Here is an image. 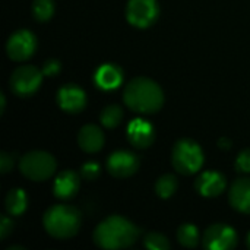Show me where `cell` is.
<instances>
[{"mask_svg":"<svg viewBox=\"0 0 250 250\" xmlns=\"http://www.w3.org/2000/svg\"><path fill=\"white\" fill-rule=\"evenodd\" d=\"M177 179L173 174H164L155 182V193L161 199L171 198L177 190Z\"/></svg>","mask_w":250,"mask_h":250,"instance_id":"cell-21","label":"cell"},{"mask_svg":"<svg viewBox=\"0 0 250 250\" xmlns=\"http://www.w3.org/2000/svg\"><path fill=\"white\" fill-rule=\"evenodd\" d=\"M12 230H13V221L7 215H3L1 221H0V239L1 240L7 239V236L12 233Z\"/></svg>","mask_w":250,"mask_h":250,"instance_id":"cell-28","label":"cell"},{"mask_svg":"<svg viewBox=\"0 0 250 250\" xmlns=\"http://www.w3.org/2000/svg\"><path fill=\"white\" fill-rule=\"evenodd\" d=\"M42 70L32 64H22L16 67L9 79L10 89L15 95L26 98L35 94L42 83Z\"/></svg>","mask_w":250,"mask_h":250,"instance_id":"cell-6","label":"cell"},{"mask_svg":"<svg viewBox=\"0 0 250 250\" xmlns=\"http://www.w3.org/2000/svg\"><path fill=\"white\" fill-rule=\"evenodd\" d=\"M160 15L157 0H129L126 6V19L130 25L145 29L151 26Z\"/></svg>","mask_w":250,"mask_h":250,"instance_id":"cell-7","label":"cell"},{"mask_svg":"<svg viewBox=\"0 0 250 250\" xmlns=\"http://www.w3.org/2000/svg\"><path fill=\"white\" fill-rule=\"evenodd\" d=\"M104 133L103 130L95 125H85L81 127L78 133V144L79 148L88 154L98 152L104 146Z\"/></svg>","mask_w":250,"mask_h":250,"instance_id":"cell-17","label":"cell"},{"mask_svg":"<svg viewBox=\"0 0 250 250\" xmlns=\"http://www.w3.org/2000/svg\"><path fill=\"white\" fill-rule=\"evenodd\" d=\"M35 48H37V38L28 29L15 31L6 42L7 57L13 62L28 60L35 53Z\"/></svg>","mask_w":250,"mask_h":250,"instance_id":"cell-8","label":"cell"},{"mask_svg":"<svg viewBox=\"0 0 250 250\" xmlns=\"http://www.w3.org/2000/svg\"><path fill=\"white\" fill-rule=\"evenodd\" d=\"M100 120H101V125L105 126L107 129L117 127L122 123V120H123V110H122V107L116 105V104L104 107L101 114H100Z\"/></svg>","mask_w":250,"mask_h":250,"instance_id":"cell-20","label":"cell"},{"mask_svg":"<svg viewBox=\"0 0 250 250\" xmlns=\"http://www.w3.org/2000/svg\"><path fill=\"white\" fill-rule=\"evenodd\" d=\"M94 82L103 91H113L122 85L123 70L114 63H104L95 70Z\"/></svg>","mask_w":250,"mask_h":250,"instance_id":"cell-15","label":"cell"},{"mask_svg":"<svg viewBox=\"0 0 250 250\" xmlns=\"http://www.w3.org/2000/svg\"><path fill=\"white\" fill-rule=\"evenodd\" d=\"M57 104L66 113H81L86 107V94L81 86L66 83L57 91Z\"/></svg>","mask_w":250,"mask_h":250,"instance_id":"cell-11","label":"cell"},{"mask_svg":"<svg viewBox=\"0 0 250 250\" xmlns=\"http://www.w3.org/2000/svg\"><path fill=\"white\" fill-rule=\"evenodd\" d=\"M123 101L135 113L152 114L161 110L164 104V92L155 81L138 76L129 81L125 86Z\"/></svg>","mask_w":250,"mask_h":250,"instance_id":"cell-2","label":"cell"},{"mask_svg":"<svg viewBox=\"0 0 250 250\" xmlns=\"http://www.w3.org/2000/svg\"><path fill=\"white\" fill-rule=\"evenodd\" d=\"M218 148H220V149H224V151H229V149L231 148V141L227 139V138H221V139L218 141Z\"/></svg>","mask_w":250,"mask_h":250,"instance_id":"cell-29","label":"cell"},{"mask_svg":"<svg viewBox=\"0 0 250 250\" xmlns=\"http://www.w3.org/2000/svg\"><path fill=\"white\" fill-rule=\"evenodd\" d=\"M54 0H34L32 1V16L38 22H47L54 15Z\"/></svg>","mask_w":250,"mask_h":250,"instance_id":"cell-22","label":"cell"},{"mask_svg":"<svg viewBox=\"0 0 250 250\" xmlns=\"http://www.w3.org/2000/svg\"><path fill=\"white\" fill-rule=\"evenodd\" d=\"M7 250H25V248H22V246H10V248H7Z\"/></svg>","mask_w":250,"mask_h":250,"instance_id":"cell-31","label":"cell"},{"mask_svg":"<svg viewBox=\"0 0 250 250\" xmlns=\"http://www.w3.org/2000/svg\"><path fill=\"white\" fill-rule=\"evenodd\" d=\"M204 248L208 250H230L237 245V233L229 224H212L209 226L202 239Z\"/></svg>","mask_w":250,"mask_h":250,"instance_id":"cell-9","label":"cell"},{"mask_svg":"<svg viewBox=\"0 0 250 250\" xmlns=\"http://www.w3.org/2000/svg\"><path fill=\"white\" fill-rule=\"evenodd\" d=\"M81 186V177L73 170H64L57 174L53 183V193L57 199L67 201L73 198Z\"/></svg>","mask_w":250,"mask_h":250,"instance_id":"cell-14","label":"cell"},{"mask_svg":"<svg viewBox=\"0 0 250 250\" xmlns=\"http://www.w3.org/2000/svg\"><path fill=\"white\" fill-rule=\"evenodd\" d=\"M4 207L9 215L19 217L22 215L28 208V196L23 189H10L4 198Z\"/></svg>","mask_w":250,"mask_h":250,"instance_id":"cell-18","label":"cell"},{"mask_svg":"<svg viewBox=\"0 0 250 250\" xmlns=\"http://www.w3.org/2000/svg\"><path fill=\"white\" fill-rule=\"evenodd\" d=\"M107 171L116 179H126L133 176L139 168V158L130 151H114L105 163Z\"/></svg>","mask_w":250,"mask_h":250,"instance_id":"cell-10","label":"cell"},{"mask_svg":"<svg viewBox=\"0 0 250 250\" xmlns=\"http://www.w3.org/2000/svg\"><path fill=\"white\" fill-rule=\"evenodd\" d=\"M195 189L204 198H217L226 190V177L218 171H204L196 179Z\"/></svg>","mask_w":250,"mask_h":250,"instance_id":"cell-13","label":"cell"},{"mask_svg":"<svg viewBox=\"0 0 250 250\" xmlns=\"http://www.w3.org/2000/svg\"><path fill=\"white\" fill-rule=\"evenodd\" d=\"M155 138L154 126L144 119H135L127 126V139L132 146L138 149H146L152 145Z\"/></svg>","mask_w":250,"mask_h":250,"instance_id":"cell-12","label":"cell"},{"mask_svg":"<svg viewBox=\"0 0 250 250\" xmlns=\"http://www.w3.org/2000/svg\"><path fill=\"white\" fill-rule=\"evenodd\" d=\"M139 239V229L122 215H110L94 230L92 240L100 249H126Z\"/></svg>","mask_w":250,"mask_h":250,"instance_id":"cell-1","label":"cell"},{"mask_svg":"<svg viewBox=\"0 0 250 250\" xmlns=\"http://www.w3.org/2000/svg\"><path fill=\"white\" fill-rule=\"evenodd\" d=\"M13 168V158L12 155H9L7 152H1L0 154V173L1 174H7L10 173Z\"/></svg>","mask_w":250,"mask_h":250,"instance_id":"cell-27","label":"cell"},{"mask_svg":"<svg viewBox=\"0 0 250 250\" xmlns=\"http://www.w3.org/2000/svg\"><path fill=\"white\" fill-rule=\"evenodd\" d=\"M60 69H62V64H60V62L59 60H56V59H50V60H47V62H44V64H42V73H44V76H56L59 72H60Z\"/></svg>","mask_w":250,"mask_h":250,"instance_id":"cell-26","label":"cell"},{"mask_svg":"<svg viewBox=\"0 0 250 250\" xmlns=\"http://www.w3.org/2000/svg\"><path fill=\"white\" fill-rule=\"evenodd\" d=\"M176 236H177V242L183 248H188V249H193L199 243V230L195 224H190V223L182 224L177 229Z\"/></svg>","mask_w":250,"mask_h":250,"instance_id":"cell-19","label":"cell"},{"mask_svg":"<svg viewBox=\"0 0 250 250\" xmlns=\"http://www.w3.org/2000/svg\"><path fill=\"white\" fill-rule=\"evenodd\" d=\"M100 173H101V168H100L98 163H94V161H86L81 167V177L88 182L97 180L100 177Z\"/></svg>","mask_w":250,"mask_h":250,"instance_id":"cell-24","label":"cell"},{"mask_svg":"<svg viewBox=\"0 0 250 250\" xmlns=\"http://www.w3.org/2000/svg\"><path fill=\"white\" fill-rule=\"evenodd\" d=\"M229 201L236 211L242 214H250V177L237 179L231 185Z\"/></svg>","mask_w":250,"mask_h":250,"instance_id":"cell-16","label":"cell"},{"mask_svg":"<svg viewBox=\"0 0 250 250\" xmlns=\"http://www.w3.org/2000/svg\"><path fill=\"white\" fill-rule=\"evenodd\" d=\"M144 246L149 250H168L170 242L168 239L161 233H149L144 239Z\"/></svg>","mask_w":250,"mask_h":250,"instance_id":"cell-23","label":"cell"},{"mask_svg":"<svg viewBox=\"0 0 250 250\" xmlns=\"http://www.w3.org/2000/svg\"><path fill=\"white\" fill-rule=\"evenodd\" d=\"M56 158L45 151H31L26 152L19 160V171L28 180L44 182L56 173Z\"/></svg>","mask_w":250,"mask_h":250,"instance_id":"cell-5","label":"cell"},{"mask_svg":"<svg viewBox=\"0 0 250 250\" xmlns=\"http://www.w3.org/2000/svg\"><path fill=\"white\" fill-rule=\"evenodd\" d=\"M248 243H249V246H250V233H249V237H248Z\"/></svg>","mask_w":250,"mask_h":250,"instance_id":"cell-32","label":"cell"},{"mask_svg":"<svg viewBox=\"0 0 250 250\" xmlns=\"http://www.w3.org/2000/svg\"><path fill=\"white\" fill-rule=\"evenodd\" d=\"M204 161V151L198 142L188 138H183L176 142L171 152V163L179 174L192 176L198 173L202 168Z\"/></svg>","mask_w":250,"mask_h":250,"instance_id":"cell-4","label":"cell"},{"mask_svg":"<svg viewBox=\"0 0 250 250\" xmlns=\"http://www.w3.org/2000/svg\"><path fill=\"white\" fill-rule=\"evenodd\" d=\"M82 224L81 212L72 205H53L50 207L42 217L44 230L59 240H66L78 234Z\"/></svg>","mask_w":250,"mask_h":250,"instance_id":"cell-3","label":"cell"},{"mask_svg":"<svg viewBox=\"0 0 250 250\" xmlns=\"http://www.w3.org/2000/svg\"><path fill=\"white\" fill-rule=\"evenodd\" d=\"M0 104H1V105H0V113L3 114L4 110H6V97H4L3 94L0 95Z\"/></svg>","mask_w":250,"mask_h":250,"instance_id":"cell-30","label":"cell"},{"mask_svg":"<svg viewBox=\"0 0 250 250\" xmlns=\"http://www.w3.org/2000/svg\"><path fill=\"white\" fill-rule=\"evenodd\" d=\"M236 170L239 173H250V148L243 149L236 158Z\"/></svg>","mask_w":250,"mask_h":250,"instance_id":"cell-25","label":"cell"}]
</instances>
